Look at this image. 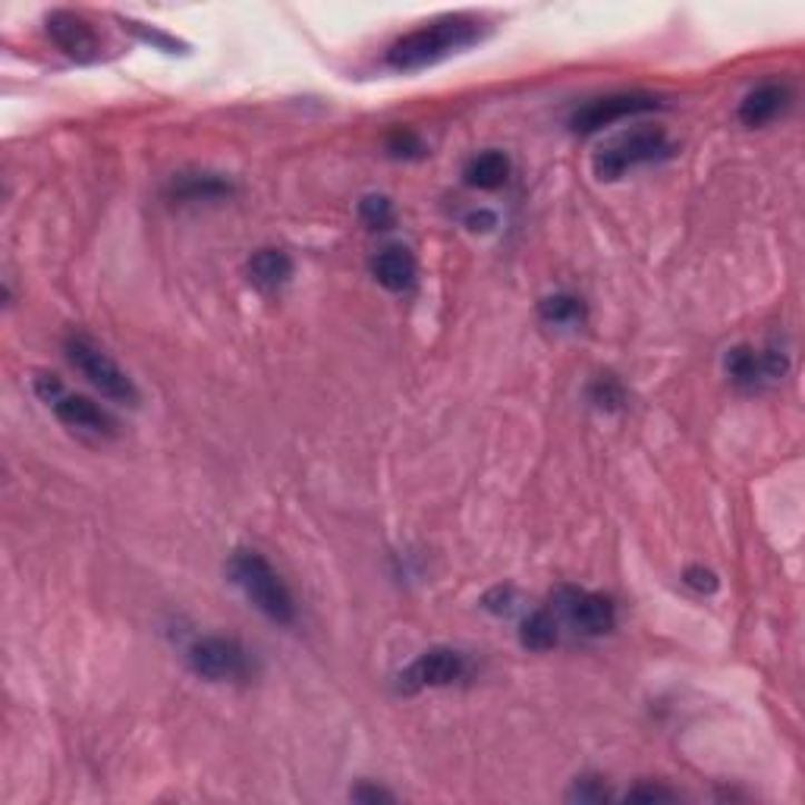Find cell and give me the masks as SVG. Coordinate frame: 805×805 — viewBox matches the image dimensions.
Listing matches in <instances>:
<instances>
[{
	"label": "cell",
	"mask_w": 805,
	"mask_h": 805,
	"mask_svg": "<svg viewBox=\"0 0 805 805\" xmlns=\"http://www.w3.org/2000/svg\"><path fill=\"white\" fill-rule=\"evenodd\" d=\"M789 89L781 82H765L758 89H752L743 105H739V120L746 126H765L770 124L781 110L787 108Z\"/></svg>",
	"instance_id": "obj_13"
},
{
	"label": "cell",
	"mask_w": 805,
	"mask_h": 805,
	"mask_svg": "<svg viewBox=\"0 0 805 805\" xmlns=\"http://www.w3.org/2000/svg\"><path fill=\"white\" fill-rule=\"evenodd\" d=\"M627 799H629V803H670V799H677V793H674V789L642 784V787L629 789Z\"/></svg>",
	"instance_id": "obj_22"
},
{
	"label": "cell",
	"mask_w": 805,
	"mask_h": 805,
	"mask_svg": "<svg viewBox=\"0 0 805 805\" xmlns=\"http://www.w3.org/2000/svg\"><path fill=\"white\" fill-rule=\"evenodd\" d=\"M463 177L472 189H501L503 183L510 179V158L503 151H494V148L482 151L465 164Z\"/></svg>",
	"instance_id": "obj_15"
},
{
	"label": "cell",
	"mask_w": 805,
	"mask_h": 805,
	"mask_svg": "<svg viewBox=\"0 0 805 805\" xmlns=\"http://www.w3.org/2000/svg\"><path fill=\"white\" fill-rule=\"evenodd\" d=\"M359 217L369 230H387L394 224V205L387 196H365L359 202Z\"/></svg>",
	"instance_id": "obj_19"
},
{
	"label": "cell",
	"mask_w": 805,
	"mask_h": 805,
	"mask_svg": "<svg viewBox=\"0 0 805 805\" xmlns=\"http://www.w3.org/2000/svg\"><path fill=\"white\" fill-rule=\"evenodd\" d=\"M465 677V658L453 648H429L419 655L412 667L400 677L406 689H425V686H450Z\"/></svg>",
	"instance_id": "obj_9"
},
{
	"label": "cell",
	"mask_w": 805,
	"mask_h": 805,
	"mask_svg": "<svg viewBox=\"0 0 805 805\" xmlns=\"http://www.w3.org/2000/svg\"><path fill=\"white\" fill-rule=\"evenodd\" d=\"M591 403L601 410H620L624 406V387L613 377H598L591 387Z\"/></svg>",
	"instance_id": "obj_21"
},
{
	"label": "cell",
	"mask_w": 805,
	"mask_h": 805,
	"mask_svg": "<svg viewBox=\"0 0 805 805\" xmlns=\"http://www.w3.org/2000/svg\"><path fill=\"white\" fill-rule=\"evenodd\" d=\"M164 196L177 202H215V198L233 196V183L212 170H183L170 177Z\"/></svg>",
	"instance_id": "obj_11"
},
{
	"label": "cell",
	"mask_w": 805,
	"mask_h": 805,
	"mask_svg": "<svg viewBox=\"0 0 805 805\" xmlns=\"http://www.w3.org/2000/svg\"><path fill=\"white\" fill-rule=\"evenodd\" d=\"M608 793H605V787H595V781H582V784H576L573 789V799H579V803H601Z\"/></svg>",
	"instance_id": "obj_24"
},
{
	"label": "cell",
	"mask_w": 805,
	"mask_h": 805,
	"mask_svg": "<svg viewBox=\"0 0 805 805\" xmlns=\"http://www.w3.org/2000/svg\"><path fill=\"white\" fill-rule=\"evenodd\" d=\"M683 582H686L689 589L701 591V595L717 591V576L711 573V570H705V567H689V570L683 573Z\"/></svg>",
	"instance_id": "obj_23"
},
{
	"label": "cell",
	"mask_w": 805,
	"mask_h": 805,
	"mask_svg": "<svg viewBox=\"0 0 805 805\" xmlns=\"http://www.w3.org/2000/svg\"><path fill=\"white\" fill-rule=\"evenodd\" d=\"M372 274L384 289L391 293H403L415 284V258L406 246H387L375 255L372 262Z\"/></svg>",
	"instance_id": "obj_12"
},
{
	"label": "cell",
	"mask_w": 805,
	"mask_h": 805,
	"mask_svg": "<svg viewBox=\"0 0 805 805\" xmlns=\"http://www.w3.org/2000/svg\"><path fill=\"white\" fill-rule=\"evenodd\" d=\"M63 353L70 359L72 369H79L82 377L101 396H108L114 403H124V406H136L139 403V391H136L132 377L126 375L124 369L98 343L91 341L89 334H70L63 341Z\"/></svg>",
	"instance_id": "obj_3"
},
{
	"label": "cell",
	"mask_w": 805,
	"mask_h": 805,
	"mask_svg": "<svg viewBox=\"0 0 805 805\" xmlns=\"http://www.w3.org/2000/svg\"><path fill=\"white\" fill-rule=\"evenodd\" d=\"M670 155V139L658 126H642L624 132L620 139H613L595 155V177L598 179H620L627 170L639 167V164L658 161Z\"/></svg>",
	"instance_id": "obj_4"
},
{
	"label": "cell",
	"mask_w": 805,
	"mask_h": 805,
	"mask_svg": "<svg viewBox=\"0 0 805 805\" xmlns=\"http://www.w3.org/2000/svg\"><path fill=\"white\" fill-rule=\"evenodd\" d=\"M465 224H469V230H491V227H498V217L491 215V212H472V215L465 217Z\"/></svg>",
	"instance_id": "obj_26"
},
{
	"label": "cell",
	"mask_w": 805,
	"mask_h": 805,
	"mask_svg": "<svg viewBox=\"0 0 805 805\" xmlns=\"http://www.w3.org/2000/svg\"><path fill=\"white\" fill-rule=\"evenodd\" d=\"M658 108H661V101H658L655 95H645V91H617V95H605V98H595L589 105L576 108L573 117H570V129H573V132H598V129L617 124V120L651 114V110Z\"/></svg>",
	"instance_id": "obj_7"
},
{
	"label": "cell",
	"mask_w": 805,
	"mask_h": 805,
	"mask_svg": "<svg viewBox=\"0 0 805 805\" xmlns=\"http://www.w3.org/2000/svg\"><path fill=\"white\" fill-rule=\"evenodd\" d=\"M557 608L563 610V617L573 624L582 636H605L617 627V608L608 595L582 589H560L557 591Z\"/></svg>",
	"instance_id": "obj_8"
},
{
	"label": "cell",
	"mask_w": 805,
	"mask_h": 805,
	"mask_svg": "<svg viewBox=\"0 0 805 805\" xmlns=\"http://www.w3.org/2000/svg\"><path fill=\"white\" fill-rule=\"evenodd\" d=\"M387 151L394 155V158H422L425 155V143H422V136L419 132H412V129H394L391 136H387Z\"/></svg>",
	"instance_id": "obj_20"
},
{
	"label": "cell",
	"mask_w": 805,
	"mask_h": 805,
	"mask_svg": "<svg viewBox=\"0 0 805 805\" xmlns=\"http://www.w3.org/2000/svg\"><path fill=\"white\" fill-rule=\"evenodd\" d=\"M541 318L557 327L582 324L586 322V303L573 293H554V296L541 300Z\"/></svg>",
	"instance_id": "obj_17"
},
{
	"label": "cell",
	"mask_w": 805,
	"mask_h": 805,
	"mask_svg": "<svg viewBox=\"0 0 805 805\" xmlns=\"http://www.w3.org/2000/svg\"><path fill=\"white\" fill-rule=\"evenodd\" d=\"M227 573L268 620L284 624V627L296 620V605H293L287 582L258 551H236L227 563Z\"/></svg>",
	"instance_id": "obj_2"
},
{
	"label": "cell",
	"mask_w": 805,
	"mask_h": 805,
	"mask_svg": "<svg viewBox=\"0 0 805 805\" xmlns=\"http://www.w3.org/2000/svg\"><path fill=\"white\" fill-rule=\"evenodd\" d=\"M36 394L55 410V415L67 429L91 431V434H117L114 415L105 412L89 396H76L63 391V384L55 375H36Z\"/></svg>",
	"instance_id": "obj_5"
},
{
	"label": "cell",
	"mask_w": 805,
	"mask_h": 805,
	"mask_svg": "<svg viewBox=\"0 0 805 805\" xmlns=\"http://www.w3.org/2000/svg\"><path fill=\"white\" fill-rule=\"evenodd\" d=\"M293 277V258L284 249H258L249 258V281L258 289H277Z\"/></svg>",
	"instance_id": "obj_14"
},
{
	"label": "cell",
	"mask_w": 805,
	"mask_h": 805,
	"mask_svg": "<svg viewBox=\"0 0 805 805\" xmlns=\"http://www.w3.org/2000/svg\"><path fill=\"white\" fill-rule=\"evenodd\" d=\"M724 369H727V375L734 377L739 387H755L758 381H765L768 375V362H765V353H758V350H752V346H734V350H727V356H724Z\"/></svg>",
	"instance_id": "obj_16"
},
{
	"label": "cell",
	"mask_w": 805,
	"mask_h": 805,
	"mask_svg": "<svg viewBox=\"0 0 805 805\" xmlns=\"http://www.w3.org/2000/svg\"><path fill=\"white\" fill-rule=\"evenodd\" d=\"M48 36L55 38V45L63 55L76 57V60H91V57H98V48H101L95 29L70 10H57L48 17Z\"/></svg>",
	"instance_id": "obj_10"
},
{
	"label": "cell",
	"mask_w": 805,
	"mask_h": 805,
	"mask_svg": "<svg viewBox=\"0 0 805 805\" xmlns=\"http://www.w3.org/2000/svg\"><path fill=\"white\" fill-rule=\"evenodd\" d=\"M186 661L193 667V674L212 683L243 680V677H249L252 667L249 651L236 639H224V636H205L189 645Z\"/></svg>",
	"instance_id": "obj_6"
},
{
	"label": "cell",
	"mask_w": 805,
	"mask_h": 805,
	"mask_svg": "<svg viewBox=\"0 0 805 805\" xmlns=\"http://www.w3.org/2000/svg\"><path fill=\"white\" fill-rule=\"evenodd\" d=\"M482 22L472 17H441L415 29L410 36L396 38L394 45L387 48V67L396 72H415L434 67L441 60H448L450 55H460L465 48H472L475 41H482Z\"/></svg>",
	"instance_id": "obj_1"
},
{
	"label": "cell",
	"mask_w": 805,
	"mask_h": 805,
	"mask_svg": "<svg viewBox=\"0 0 805 805\" xmlns=\"http://www.w3.org/2000/svg\"><path fill=\"white\" fill-rule=\"evenodd\" d=\"M519 639H522V645H526L529 651H548V648H554L557 645L554 613H551V610H536V613H529L526 624H522Z\"/></svg>",
	"instance_id": "obj_18"
},
{
	"label": "cell",
	"mask_w": 805,
	"mask_h": 805,
	"mask_svg": "<svg viewBox=\"0 0 805 805\" xmlns=\"http://www.w3.org/2000/svg\"><path fill=\"white\" fill-rule=\"evenodd\" d=\"M350 796H353L356 803H394V796L381 787H356Z\"/></svg>",
	"instance_id": "obj_25"
}]
</instances>
